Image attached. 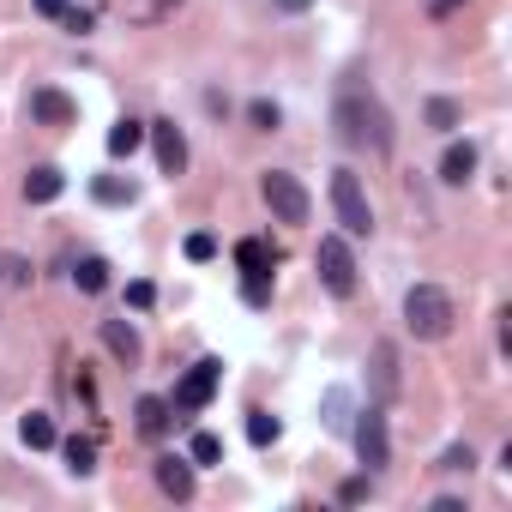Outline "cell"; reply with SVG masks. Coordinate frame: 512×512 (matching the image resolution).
Instances as JSON below:
<instances>
[{
  "label": "cell",
  "mask_w": 512,
  "mask_h": 512,
  "mask_svg": "<svg viewBox=\"0 0 512 512\" xmlns=\"http://www.w3.org/2000/svg\"><path fill=\"white\" fill-rule=\"evenodd\" d=\"M332 121H338V139L350 145V151H392V115L374 103V97H362V91H344L338 97V109H332Z\"/></svg>",
  "instance_id": "6da1fadb"
},
{
  "label": "cell",
  "mask_w": 512,
  "mask_h": 512,
  "mask_svg": "<svg viewBox=\"0 0 512 512\" xmlns=\"http://www.w3.org/2000/svg\"><path fill=\"white\" fill-rule=\"evenodd\" d=\"M404 320H410V332H416V338H428V344H440V338L452 332V320H458V308H452V296H446L440 284H416V290L404 296Z\"/></svg>",
  "instance_id": "7a4b0ae2"
},
{
  "label": "cell",
  "mask_w": 512,
  "mask_h": 512,
  "mask_svg": "<svg viewBox=\"0 0 512 512\" xmlns=\"http://www.w3.org/2000/svg\"><path fill=\"white\" fill-rule=\"evenodd\" d=\"M314 266H320V284H326L338 302H350V296H356V253H350V241H344V235H320Z\"/></svg>",
  "instance_id": "3957f363"
},
{
  "label": "cell",
  "mask_w": 512,
  "mask_h": 512,
  "mask_svg": "<svg viewBox=\"0 0 512 512\" xmlns=\"http://www.w3.org/2000/svg\"><path fill=\"white\" fill-rule=\"evenodd\" d=\"M332 211H338L344 235H374V205L350 169H332Z\"/></svg>",
  "instance_id": "277c9868"
},
{
  "label": "cell",
  "mask_w": 512,
  "mask_h": 512,
  "mask_svg": "<svg viewBox=\"0 0 512 512\" xmlns=\"http://www.w3.org/2000/svg\"><path fill=\"white\" fill-rule=\"evenodd\" d=\"M260 193H266V205H272V217H278V223H308V211H314L308 187H302L290 169H266Z\"/></svg>",
  "instance_id": "5b68a950"
},
{
  "label": "cell",
  "mask_w": 512,
  "mask_h": 512,
  "mask_svg": "<svg viewBox=\"0 0 512 512\" xmlns=\"http://www.w3.org/2000/svg\"><path fill=\"white\" fill-rule=\"evenodd\" d=\"M217 386H223V362H217V356H205V362H193V368H187V380L175 386V404H169V410H175V416H193V410H205V404H211V392H217Z\"/></svg>",
  "instance_id": "8992f818"
},
{
  "label": "cell",
  "mask_w": 512,
  "mask_h": 512,
  "mask_svg": "<svg viewBox=\"0 0 512 512\" xmlns=\"http://www.w3.org/2000/svg\"><path fill=\"white\" fill-rule=\"evenodd\" d=\"M350 434H356V452H362V464H368V476L392 464V434H386V416H380L374 404L362 410V422H356Z\"/></svg>",
  "instance_id": "52a82bcc"
},
{
  "label": "cell",
  "mask_w": 512,
  "mask_h": 512,
  "mask_svg": "<svg viewBox=\"0 0 512 512\" xmlns=\"http://www.w3.org/2000/svg\"><path fill=\"white\" fill-rule=\"evenodd\" d=\"M145 133H151V145H157V169H163V175H181V169H187V139H181V127H175V121H151Z\"/></svg>",
  "instance_id": "ba28073f"
},
{
  "label": "cell",
  "mask_w": 512,
  "mask_h": 512,
  "mask_svg": "<svg viewBox=\"0 0 512 512\" xmlns=\"http://www.w3.org/2000/svg\"><path fill=\"white\" fill-rule=\"evenodd\" d=\"M103 344H109V356L121 368H139V356H145V344H139V332L127 320H103Z\"/></svg>",
  "instance_id": "9c48e42d"
},
{
  "label": "cell",
  "mask_w": 512,
  "mask_h": 512,
  "mask_svg": "<svg viewBox=\"0 0 512 512\" xmlns=\"http://www.w3.org/2000/svg\"><path fill=\"white\" fill-rule=\"evenodd\" d=\"M31 115H37L43 127H73V121H79V109H73L67 91H37V97H31Z\"/></svg>",
  "instance_id": "30bf717a"
},
{
  "label": "cell",
  "mask_w": 512,
  "mask_h": 512,
  "mask_svg": "<svg viewBox=\"0 0 512 512\" xmlns=\"http://www.w3.org/2000/svg\"><path fill=\"white\" fill-rule=\"evenodd\" d=\"M157 488L169 500H193V464L187 458H157Z\"/></svg>",
  "instance_id": "8fae6325"
},
{
  "label": "cell",
  "mask_w": 512,
  "mask_h": 512,
  "mask_svg": "<svg viewBox=\"0 0 512 512\" xmlns=\"http://www.w3.org/2000/svg\"><path fill=\"white\" fill-rule=\"evenodd\" d=\"M235 266L247 272V278H272V266H278V253L260 241V235H247L241 247H235Z\"/></svg>",
  "instance_id": "7c38bea8"
},
{
  "label": "cell",
  "mask_w": 512,
  "mask_h": 512,
  "mask_svg": "<svg viewBox=\"0 0 512 512\" xmlns=\"http://www.w3.org/2000/svg\"><path fill=\"white\" fill-rule=\"evenodd\" d=\"M476 175V145L464 139V145H446V157H440V181L446 187H464Z\"/></svg>",
  "instance_id": "4fadbf2b"
},
{
  "label": "cell",
  "mask_w": 512,
  "mask_h": 512,
  "mask_svg": "<svg viewBox=\"0 0 512 512\" xmlns=\"http://www.w3.org/2000/svg\"><path fill=\"white\" fill-rule=\"evenodd\" d=\"M61 187H67V175H61L55 163H37V169L25 175V199H31V205H49V199H61Z\"/></svg>",
  "instance_id": "5bb4252c"
},
{
  "label": "cell",
  "mask_w": 512,
  "mask_h": 512,
  "mask_svg": "<svg viewBox=\"0 0 512 512\" xmlns=\"http://www.w3.org/2000/svg\"><path fill=\"white\" fill-rule=\"evenodd\" d=\"M133 416H139V434H145V440H163V434H169V422H175V410H169L163 398H139V404H133Z\"/></svg>",
  "instance_id": "9a60e30c"
},
{
  "label": "cell",
  "mask_w": 512,
  "mask_h": 512,
  "mask_svg": "<svg viewBox=\"0 0 512 512\" xmlns=\"http://www.w3.org/2000/svg\"><path fill=\"white\" fill-rule=\"evenodd\" d=\"M374 392L380 398L398 392V344H374Z\"/></svg>",
  "instance_id": "2e32d148"
},
{
  "label": "cell",
  "mask_w": 512,
  "mask_h": 512,
  "mask_svg": "<svg viewBox=\"0 0 512 512\" xmlns=\"http://www.w3.org/2000/svg\"><path fill=\"white\" fill-rule=\"evenodd\" d=\"M145 145V121H115L109 127V157H133Z\"/></svg>",
  "instance_id": "e0dca14e"
},
{
  "label": "cell",
  "mask_w": 512,
  "mask_h": 512,
  "mask_svg": "<svg viewBox=\"0 0 512 512\" xmlns=\"http://www.w3.org/2000/svg\"><path fill=\"white\" fill-rule=\"evenodd\" d=\"M73 284H79L85 296H97V290H109V260H97V253H91V260H79V272H73Z\"/></svg>",
  "instance_id": "ac0fdd59"
},
{
  "label": "cell",
  "mask_w": 512,
  "mask_h": 512,
  "mask_svg": "<svg viewBox=\"0 0 512 512\" xmlns=\"http://www.w3.org/2000/svg\"><path fill=\"white\" fill-rule=\"evenodd\" d=\"M19 434H25V446H31V452H43V446H55V422H49L43 410H31V416L19 422Z\"/></svg>",
  "instance_id": "d6986e66"
},
{
  "label": "cell",
  "mask_w": 512,
  "mask_h": 512,
  "mask_svg": "<svg viewBox=\"0 0 512 512\" xmlns=\"http://www.w3.org/2000/svg\"><path fill=\"white\" fill-rule=\"evenodd\" d=\"M278 434H284V428H278L272 410H247V440H253V446H272Z\"/></svg>",
  "instance_id": "ffe728a7"
},
{
  "label": "cell",
  "mask_w": 512,
  "mask_h": 512,
  "mask_svg": "<svg viewBox=\"0 0 512 512\" xmlns=\"http://www.w3.org/2000/svg\"><path fill=\"white\" fill-rule=\"evenodd\" d=\"M61 452H67V470H73V476H91V470H97V446H91V440H79V434H73Z\"/></svg>",
  "instance_id": "44dd1931"
},
{
  "label": "cell",
  "mask_w": 512,
  "mask_h": 512,
  "mask_svg": "<svg viewBox=\"0 0 512 512\" xmlns=\"http://www.w3.org/2000/svg\"><path fill=\"white\" fill-rule=\"evenodd\" d=\"M464 121V109L452 103V97H428V127H440V133H452Z\"/></svg>",
  "instance_id": "7402d4cb"
},
{
  "label": "cell",
  "mask_w": 512,
  "mask_h": 512,
  "mask_svg": "<svg viewBox=\"0 0 512 512\" xmlns=\"http://www.w3.org/2000/svg\"><path fill=\"white\" fill-rule=\"evenodd\" d=\"M97 199H103V205H133V199H139V187H133V181H115V175H103V181H97Z\"/></svg>",
  "instance_id": "603a6c76"
},
{
  "label": "cell",
  "mask_w": 512,
  "mask_h": 512,
  "mask_svg": "<svg viewBox=\"0 0 512 512\" xmlns=\"http://www.w3.org/2000/svg\"><path fill=\"white\" fill-rule=\"evenodd\" d=\"M187 458H193V464H217V458H223V440H217V434H193Z\"/></svg>",
  "instance_id": "cb8c5ba5"
},
{
  "label": "cell",
  "mask_w": 512,
  "mask_h": 512,
  "mask_svg": "<svg viewBox=\"0 0 512 512\" xmlns=\"http://www.w3.org/2000/svg\"><path fill=\"white\" fill-rule=\"evenodd\" d=\"M247 121L260 127V133H278V121H284V115H278V103H266V97H260V103H247Z\"/></svg>",
  "instance_id": "d4e9b609"
},
{
  "label": "cell",
  "mask_w": 512,
  "mask_h": 512,
  "mask_svg": "<svg viewBox=\"0 0 512 512\" xmlns=\"http://www.w3.org/2000/svg\"><path fill=\"white\" fill-rule=\"evenodd\" d=\"M326 422H332V428H350V392H344V386L326 392Z\"/></svg>",
  "instance_id": "484cf974"
},
{
  "label": "cell",
  "mask_w": 512,
  "mask_h": 512,
  "mask_svg": "<svg viewBox=\"0 0 512 512\" xmlns=\"http://www.w3.org/2000/svg\"><path fill=\"white\" fill-rule=\"evenodd\" d=\"M0 278H7L13 290H25V284H31V266L19 260V253H7V260H0Z\"/></svg>",
  "instance_id": "4316f807"
},
{
  "label": "cell",
  "mask_w": 512,
  "mask_h": 512,
  "mask_svg": "<svg viewBox=\"0 0 512 512\" xmlns=\"http://www.w3.org/2000/svg\"><path fill=\"white\" fill-rule=\"evenodd\" d=\"M151 302H157V290H151L145 278H133V284H127V308H151Z\"/></svg>",
  "instance_id": "83f0119b"
},
{
  "label": "cell",
  "mask_w": 512,
  "mask_h": 512,
  "mask_svg": "<svg viewBox=\"0 0 512 512\" xmlns=\"http://www.w3.org/2000/svg\"><path fill=\"white\" fill-rule=\"evenodd\" d=\"M470 464H476L470 446H446V458H440V470H470Z\"/></svg>",
  "instance_id": "f1b7e54d"
},
{
  "label": "cell",
  "mask_w": 512,
  "mask_h": 512,
  "mask_svg": "<svg viewBox=\"0 0 512 512\" xmlns=\"http://www.w3.org/2000/svg\"><path fill=\"white\" fill-rule=\"evenodd\" d=\"M211 253H217V241H211V235H187V260H199V266H205Z\"/></svg>",
  "instance_id": "f546056e"
},
{
  "label": "cell",
  "mask_w": 512,
  "mask_h": 512,
  "mask_svg": "<svg viewBox=\"0 0 512 512\" xmlns=\"http://www.w3.org/2000/svg\"><path fill=\"white\" fill-rule=\"evenodd\" d=\"M247 302L266 308V302H272V278H247Z\"/></svg>",
  "instance_id": "4dcf8cb0"
},
{
  "label": "cell",
  "mask_w": 512,
  "mask_h": 512,
  "mask_svg": "<svg viewBox=\"0 0 512 512\" xmlns=\"http://www.w3.org/2000/svg\"><path fill=\"white\" fill-rule=\"evenodd\" d=\"M61 25H67L73 37H85V31H91V13H79V7H67V13H61Z\"/></svg>",
  "instance_id": "1f68e13d"
},
{
  "label": "cell",
  "mask_w": 512,
  "mask_h": 512,
  "mask_svg": "<svg viewBox=\"0 0 512 512\" xmlns=\"http://www.w3.org/2000/svg\"><path fill=\"white\" fill-rule=\"evenodd\" d=\"M338 500H350V506H356V500H368V476H350V482L338 488Z\"/></svg>",
  "instance_id": "d6a6232c"
},
{
  "label": "cell",
  "mask_w": 512,
  "mask_h": 512,
  "mask_svg": "<svg viewBox=\"0 0 512 512\" xmlns=\"http://www.w3.org/2000/svg\"><path fill=\"white\" fill-rule=\"evenodd\" d=\"M67 7H73V0H37V13H43V19H61Z\"/></svg>",
  "instance_id": "836d02e7"
},
{
  "label": "cell",
  "mask_w": 512,
  "mask_h": 512,
  "mask_svg": "<svg viewBox=\"0 0 512 512\" xmlns=\"http://www.w3.org/2000/svg\"><path fill=\"white\" fill-rule=\"evenodd\" d=\"M452 7H464V0H428V13H440V19H446Z\"/></svg>",
  "instance_id": "e575fe53"
}]
</instances>
